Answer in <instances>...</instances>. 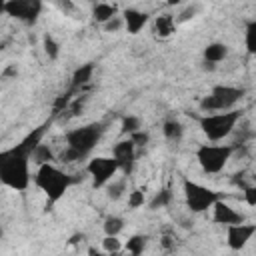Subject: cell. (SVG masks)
I'll return each mask as SVG.
<instances>
[{
    "instance_id": "6da1fadb",
    "label": "cell",
    "mask_w": 256,
    "mask_h": 256,
    "mask_svg": "<svg viewBox=\"0 0 256 256\" xmlns=\"http://www.w3.org/2000/svg\"><path fill=\"white\" fill-rule=\"evenodd\" d=\"M50 122L34 128L16 146L0 150V182L12 190H26L30 184V158L34 148L42 142Z\"/></svg>"
},
{
    "instance_id": "7a4b0ae2",
    "label": "cell",
    "mask_w": 256,
    "mask_h": 256,
    "mask_svg": "<svg viewBox=\"0 0 256 256\" xmlns=\"http://www.w3.org/2000/svg\"><path fill=\"white\" fill-rule=\"evenodd\" d=\"M34 182L46 194L48 204H54V202H58L66 194V190L76 180L70 174H66L64 170H60L58 166H54L52 162H46V164H40L38 166V170L34 174Z\"/></svg>"
},
{
    "instance_id": "3957f363",
    "label": "cell",
    "mask_w": 256,
    "mask_h": 256,
    "mask_svg": "<svg viewBox=\"0 0 256 256\" xmlns=\"http://www.w3.org/2000/svg\"><path fill=\"white\" fill-rule=\"evenodd\" d=\"M240 116H242V112L234 110V108L232 110H222V112H206L204 116L198 118V124H200L202 132L206 134L208 140L218 142V140H224L226 136L232 134Z\"/></svg>"
},
{
    "instance_id": "277c9868",
    "label": "cell",
    "mask_w": 256,
    "mask_h": 256,
    "mask_svg": "<svg viewBox=\"0 0 256 256\" xmlns=\"http://www.w3.org/2000/svg\"><path fill=\"white\" fill-rule=\"evenodd\" d=\"M104 134V124L102 122H90L80 128H72L66 132V146L76 150L82 158H88V154L98 146L100 138Z\"/></svg>"
},
{
    "instance_id": "5b68a950",
    "label": "cell",
    "mask_w": 256,
    "mask_h": 256,
    "mask_svg": "<svg viewBox=\"0 0 256 256\" xmlns=\"http://www.w3.org/2000/svg\"><path fill=\"white\" fill-rule=\"evenodd\" d=\"M244 96V88L236 86H226L218 84L212 88L208 96L200 100V110L202 112H222V110H232Z\"/></svg>"
},
{
    "instance_id": "8992f818",
    "label": "cell",
    "mask_w": 256,
    "mask_h": 256,
    "mask_svg": "<svg viewBox=\"0 0 256 256\" xmlns=\"http://www.w3.org/2000/svg\"><path fill=\"white\" fill-rule=\"evenodd\" d=\"M234 150V144H202L196 150V160L206 174H218L226 166Z\"/></svg>"
},
{
    "instance_id": "52a82bcc",
    "label": "cell",
    "mask_w": 256,
    "mask_h": 256,
    "mask_svg": "<svg viewBox=\"0 0 256 256\" xmlns=\"http://www.w3.org/2000/svg\"><path fill=\"white\" fill-rule=\"evenodd\" d=\"M182 188H184L186 206H188L192 212H204V210L212 208V204L220 198L218 192H214L212 188H208V186H204V184H198V182H194V180H188V178H184Z\"/></svg>"
},
{
    "instance_id": "ba28073f",
    "label": "cell",
    "mask_w": 256,
    "mask_h": 256,
    "mask_svg": "<svg viewBox=\"0 0 256 256\" xmlns=\"http://www.w3.org/2000/svg\"><path fill=\"white\" fill-rule=\"evenodd\" d=\"M86 172L92 176L94 188H102L114 178V174L118 172V164L112 156H96L86 164Z\"/></svg>"
},
{
    "instance_id": "9c48e42d",
    "label": "cell",
    "mask_w": 256,
    "mask_h": 256,
    "mask_svg": "<svg viewBox=\"0 0 256 256\" xmlns=\"http://www.w3.org/2000/svg\"><path fill=\"white\" fill-rule=\"evenodd\" d=\"M42 6L44 0H6V14L30 26L38 20Z\"/></svg>"
},
{
    "instance_id": "30bf717a",
    "label": "cell",
    "mask_w": 256,
    "mask_h": 256,
    "mask_svg": "<svg viewBox=\"0 0 256 256\" xmlns=\"http://www.w3.org/2000/svg\"><path fill=\"white\" fill-rule=\"evenodd\" d=\"M112 158L116 160L118 164V170L124 172V176H128L134 168V162H136V146L130 138L126 140H120L112 146Z\"/></svg>"
},
{
    "instance_id": "8fae6325",
    "label": "cell",
    "mask_w": 256,
    "mask_h": 256,
    "mask_svg": "<svg viewBox=\"0 0 256 256\" xmlns=\"http://www.w3.org/2000/svg\"><path fill=\"white\" fill-rule=\"evenodd\" d=\"M228 232H226V242L232 250H240L246 246V242L254 236L256 232V226L254 224H244V222H238V224H228L226 226Z\"/></svg>"
},
{
    "instance_id": "7c38bea8",
    "label": "cell",
    "mask_w": 256,
    "mask_h": 256,
    "mask_svg": "<svg viewBox=\"0 0 256 256\" xmlns=\"http://www.w3.org/2000/svg\"><path fill=\"white\" fill-rule=\"evenodd\" d=\"M212 208H214V214H212V220L216 222V224H224V226H228V224H238V222H244V214H240L238 210H234L230 204H226V202H222L220 198L212 204Z\"/></svg>"
},
{
    "instance_id": "4fadbf2b",
    "label": "cell",
    "mask_w": 256,
    "mask_h": 256,
    "mask_svg": "<svg viewBox=\"0 0 256 256\" xmlns=\"http://www.w3.org/2000/svg\"><path fill=\"white\" fill-rule=\"evenodd\" d=\"M122 20H124V26L130 34H138L150 20V14L148 12H142V10H136V8H126L122 12Z\"/></svg>"
},
{
    "instance_id": "5bb4252c",
    "label": "cell",
    "mask_w": 256,
    "mask_h": 256,
    "mask_svg": "<svg viewBox=\"0 0 256 256\" xmlns=\"http://www.w3.org/2000/svg\"><path fill=\"white\" fill-rule=\"evenodd\" d=\"M92 74H94V64H92V62H88V64H82V66H78V68L74 70V74H72L70 90L74 92V90H78V88L86 86V84H88V82L92 80Z\"/></svg>"
},
{
    "instance_id": "9a60e30c",
    "label": "cell",
    "mask_w": 256,
    "mask_h": 256,
    "mask_svg": "<svg viewBox=\"0 0 256 256\" xmlns=\"http://www.w3.org/2000/svg\"><path fill=\"white\" fill-rule=\"evenodd\" d=\"M174 30H176V20H174L172 14H160V16H156V20H154V32H156V36L168 38V36L174 34Z\"/></svg>"
},
{
    "instance_id": "2e32d148",
    "label": "cell",
    "mask_w": 256,
    "mask_h": 256,
    "mask_svg": "<svg viewBox=\"0 0 256 256\" xmlns=\"http://www.w3.org/2000/svg\"><path fill=\"white\" fill-rule=\"evenodd\" d=\"M162 134H164V138L170 140V142H180L182 136H184V126H182V122L176 120V118H166L164 124H162Z\"/></svg>"
},
{
    "instance_id": "e0dca14e",
    "label": "cell",
    "mask_w": 256,
    "mask_h": 256,
    "mask_svg": "<svg viewBox=\"0 0 256 256\" xmlns=\"http://www.w3.org/2000/svg\"><path fill=\"white\" fill-rule=\"evenodd\" d=\"M226 56H228V46L222 44V42H212V44H208V46L204 48V60H206V62L218 64V62H222Z\"/></svg>"
},
{
    "instance_id": "ac0fdd59",
    "label": "cell",
    "mask_w": 256,
    "mask_h": 256,
    "mask_svg": "<svg viewBox=\"0 0 256 256\" xmlns=\"http://www.w3.org/2000/svg\"><path fill=\"white\" fill-rule=\"evenodd\" d=\"M118 14V8L114 6V4H106V2H98L94 8H92V18L96 20V22H100V24H104V22H108L112 16H116Z\"/></svg>"
},
{
    "instance_id": "d6986e66",
    "label": "cell",
    "mask_w": 256,
    "mask_h": 256,
    "mask_svg": "<svg viewBox=\"0 0 256 256\" xmlns=\"http://www.w3.org/2000/svg\"><path fill=\"white\" fill-rule=\"evenodd\" d=\"M32 160L40 166V164H46V162H52L54 160V152L48 148V144H44V142H40L36 148H34V152H32Z\"/></svg>"
},
{
    "instance_id": "ffe728a7",
    "label": "cell",
    "mask_w": 256,
    "mask_h": 256,
    "mask_svg": "<svg viewBox=\"0 0 256 256\" xmlns=\"http://www.w3.org/2000/svg\"><path fill=\"white\" fill-rule=\"evenodd\" d=\"M102 228H104V234H108V236H118V234L124 230V220H122L120 216H108V218L104 220Z\"/></svg>"
},
{
    "instance_id": "44dd1931",
    "label": "cell",
    "mask_w": 256,
    "mask_h": 256,
    "mask_svg": "<svg viewBox=\"0 0 256 256\" xmlns=\"http://www.w3.org/2000/svg\"><path fill=\"white\" fill-rule=\"evenodd\" d=\"M146 240H148V236H142V234L130 236L128 242H126V252H130V254H134V256L142 254L144 248H146Z\"/></svg>"
},
{
    "instance_id": "7402d4cb",
    "label": "cell",
    "mask_w": 256,
    "mask_h": 256,
    "mask_svg": "<svg viewBox=\"0 0 256 256\" xmlns=\"http://www.w3.org/2000/svg\"><path fill=\"white\" fill-rule=\"evenodd\" d=\"M124 192H126V176L120 178V180H110L106 184V194H108L110 200H118Z\"/></svg>"
},
{
    "instance_id": "603a6c76",
    "label": "cell",
    "mask_w": 256,
    "mask_h": 256,
    "mask_svg": "<svg viewBox=\"0 0 256 256\" xmlns=\"http://www.w3.org/2000/svg\"><path fill=\"white\" fill-rule=\"evenodd\" d=\"M170 200H172V192H170V188H162L160 192L154 194V198L148 202V206H150V210H158V208L168 206Z\"/></svg>"
},
{
    "instance_id": "cb8c5ba5",
    "label": "cell",
    "mask_w": 256,
    "mask_h": 256,
    "mask_svg": "<svg viewBox=\"0 0 256 256\" xmlns=\"http://www.w3.org/2000/svg\"><path fill=\"white\" fill-rule=\"evenodd\" d=\"M42 46H44V52H46V56H48L50 60H56V58L60 56V44H58L50 34H46V36H44Z\"/></svg>"
},
{
    "instance_id": "d4e9b609",
    "label": "cell",
    "mask_w": 256,
    "mask_h": 256,
    "mask_svg": "<svg viewBox=\"0 0 256 256\" xmlns=\"http://www.w3.org/2000/svg\"><path fill=\"white\" fill-rule=\"evenodd\" d=\"M70 102H72V90H68L66 94H60V96L54 100V104H52V114L58 116V114L66 112V108H68Z\"/></svg>"
},
{
    "instance_id": "484cf974",
    "label": "cell",
    "mask_w": 256,
    "mask_h": 256,
    "mask_svg": "<svg viewBox=\"0 0 256 256\" xmlns=\"http://www.w3.org/2000/svg\"><path fill=\"white\" fill-rule=\"evenodd\" d=\"M138 128H142V124H140V118H138V116L128 114V116H124V118H122V128H120V132H122V134H132V132H134V130H138Z\"/></svg>"
},
{
    "instance_id": "4316f807",
    "label": "cell",
    "mask_w": 256,
    "mask_h": 256,
    "mask_svg": "<svg viewBox=\"0 0 256 256\" xmlns=\"http://www.w3.org/2000/svg\"><path fill=\"white\" fill-rule=\"evenodd\" d=\"M246 48L250 54L256 52V22L254 20L248 22V26H246Z\"/></svg>"
},
{
    "instance_id": "83f0119b",
    "label": "cell",
    "mask_w": 256,
    "mask_h": 256,
    "mask_svg": "<svg viewBox=\"0 0 256 256\" xmlns=\"http://www.w3.org/2000/svg\"><path fill=\"white\" fill-rule=\"evenodd\" d=\"M102 248H104V252H110V254H116V252H120L122 250V244H120V240H118V236H104V240H102Z\"/></svg>"
},
{
    "instance_id": "f1b7e54d",
    "label": "cell",
    "mask_w": 256,
    "mask_h": 256,
    "mask_svg": "<svg viewBox=\"0 0 256 256\" xmlns=\"http://www.w3.org/2000/svg\"><path fill=\"white\" fill-rule=\"evenodd\" d=\"M128 138L134 142V146H140V148H144V146L150 142V134L144 132L142 128H138V130H134L132 134H128Z\"/></svg>"
},
{
    "instance_id": "f546056e",
    "label": "cell",
    "mask_w": 256,
    "mask_h": 256,
    "mask_svg": "<svg viewBox=\"0 0 256 256\" xmlns=\"http://www.w3.org/2000/svg\"><path fill=\"white\" fill-rule=\"evenodd\" d=\"M128 206L134 210V208H140V206H144V192L142 190H132L130 194H128Z\"/></svg>"
},
{
    "instance_id": "4dcf8cb0",
    "label": "cell",
    "mask_w": 256,
    "mask_h": 256,
    "mask_svg": "<svg viewBox=\"0 0 256 256\" xmlns=\"http://www.w3.org/2000/svg\"><path fill=\"white\" fill-rule=\"evenodd\" d=\"M102 26H104V30H106V32H118V30L124 26V20H122V16H118V14H116V16H112L108 22H104Z\"/></svg>"
},
{
    "instance_id": "1f68e13d",
    "label": "cell",
    "mask_w": 256,
    "mask_h": 256,
    "mask_svg": "<svg viewBox=\"0 0 256 256\" xmlns=\"http://www.w3.org/2000/svg\"><path fill=\"white\" fill-rule=\"evenodd\" d=\"M54 4H56L58 10L64 12V14H74V12H76V6H74L72 0H54Z\"/></svg>"
},
{
    "instance_id": "d6a6232c",
    "label": "cell",
    "mask_w": 256,
    "mask_h": 256,
    "mask_svg": "<svg viewBox=\"0 0 256 256\" xmlns=\"http://www.w3.org/2000/svg\"><path fill=\"white\" fill-rule=\"evenodd\" d=\"M194 14H196V6H188L178 18H176V24H180V22H186V20H190V18H194Z\"/></svg>"
},
{
    "instance_id": "836d02e7",
    "label": "cell",
    "mask_w": 256,
    "mask_h": 256,
    "mask_svg": "<svg viewBox=\"0 0 256 256\" xmlns=\"http://www.w3.org/2000/svg\"><path fill=\"white\" fill-rule=\"evenodd\" d=\"M244 194H246L248 206H254L256 204V188L254 186H244Z\"/></svg>"
},
{
    "instance_id": "e575fe53",
    "label": "cell",
    "mask_w": 256,
    "mask_h": 256,
    "mask_svg": "<svg viewBox=\"0 0 256 256\" xmlns=\"http://www.w3.org/2000/svg\"><path fill=\"white\" fill-rule=\"evenodd\" d=\"M84 238H86V236H84V234H74V236H72V238H70V244H76V242H82V240H84Z\"/></svg>"
},
{
    "instance_id": "d590c367",
    "label": "cell",
    "mask_w": 256,
    "mask_h": 256,
    "mask_svg": "<svg viewBox=\"0 0 256 256\" xmlns=\"http://www.w3.org/2000/svg\"><path fill=\"white\" fill-rule=\"evenodd\" d=\"M214 68H216V64H214V62H206V60H204V70H210V72H212Z\"/></svg>"
},
{
    "instance_id": "8d00e7d4",
    "label": "cell",
    "mask_w": 256,
    "mask_h": 256,
    "mask_svg": "<svg viewBox=\"0 0 256 256\" xmlns=\"http://www.w3.org/2000/svg\"><path fill=\"white\" fill-rule=\"evenodd\" d=\"M6 14V0H0V16Z\"/></svg>"
},
{
    "instance_id": "74e56055",
    "label": "cell",
    "mask_w": 256,
    "mask_h": 256,
    "mask_svg": "<svg viewBox=\"0 0 256 256\" xmlns=\"http://www.w3.org/2000/svg\"><path fill=\"white\" fill-rule=\"evenodd\" d=\"M168 2V6H176V4H180L182 0H166Z\"/></svg>"
},
{
    "instance_id": "f35d334b",
    "label": "cell",
    "mask_w": 256,
    "mask_h": 256,
    "mask_svg": "<svg viewBox=\"0 0 256 256\" xmlns=\"http://www.w3.org/2000/svg\"><path fill=\"white\" fill-rule=\"evenodd\" d=\"M2 234H4V232H2V226H0V238H2Z\"/></svg>"
}]
</instances>
